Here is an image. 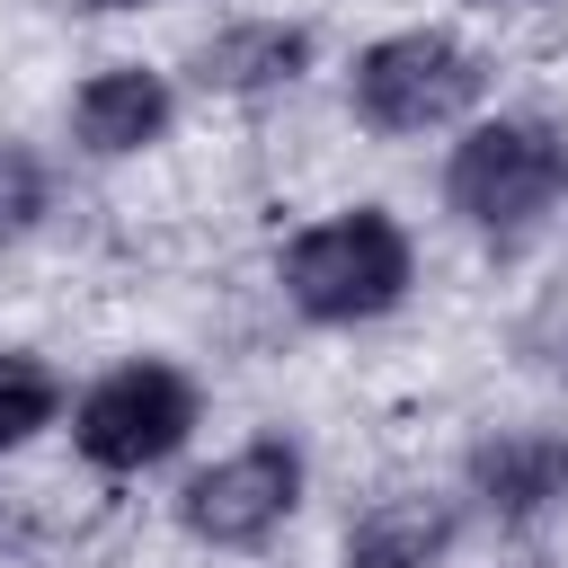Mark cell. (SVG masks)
<instances>
[{
	"mask_svg": "<svg viewBox=\"0 0 568 568\" xmlns=\"http://www.w3.org/2000/svg\"><path fill=\"white\" fill-rule=\"evenodd\" d=\"M36 213H44V160L18 151V142H0V240L36 231Z\"/></svg>",
	"mask_w": 568,
	"mask_h": 568,
	"instance_id": "obj_11",
	"label": "cell"
},
{
	"mask_svg": "<svg viewBox=\"0 0 568 568\" xmlns=\"http://www.w3.org/2000/svg\"><path fill=\"white\" fill-rule=\"evenodd\" d=\"M311 71V27H284V18H248V27H222L204 53H195V80L213 98H257V89H284Z\"/></svg>",
	"mask_w": 568,
	"mask_h": 568,
	"instance_id": "obj_8",
	"label": "cell"
},
{
	"mask_svg": "<svg viewBox=\"0 0 568 568\" xmlns=\"http://www.w3.org/2000/svg\"><path fill=\"white\" fill-rule=\"evenodd\" d=\"M479 89H488L479 53H470L462 36H444V27H399V36L364 44V53H355V80H346L355 124H373V133H390V142L470 115Z\"/></svg>",
	"mask_w": 568,
	"mask_h": 568,
	"instance_id": "obj_3",
	"label": "cell"
},
{
	"mask_svg": "<svg viewBox=\"0 0 568 568\" xmlns=\"http://www.w3.org/2000/svg\"><path fill=\"white\" fill-rule=\"evenodd\" d=\"M80 9H98V18H115V9H151V0H80Z\"/></svg>",
	"mask_w": 568,
	"mask_h": 568,
	"instance_id": "obj_12",
	"label": "cell"
},
{
	"mask_svg": "<svg viewBox=\"0 0 568 568\" xmlns=\"http://www.w3.org/2000/svg\"><path fill=\"white\" fill-rule=\"evenodd\" d=\"M169 115H178V98H169V80L142 71V62H106V71H89L80 98H71V133H80V151H98V160L151 151V142L169 133Z\"/></svg>",
	"mask_w": 568,
	"mask_h": 568,
	"instance_id": "obj_7",
	"label": "cell"
},
{
	"mask_svg": "<svg viewBox=\"0 0 568 568\" xmlns=\"http://www.w3.org/2000/svg\"><path fill=\"white\" fill-rule=\"evenodd\" d=\"M408 231L382 213V204H355V213H328L311 231L284 240V302L320 328H355V320H382L408 302Z\"/></svg>",
	"mask_w": 568,
	"mask_h": 568,
	"instance_id": "obj_1",
	"label": "cell"
},
{
	"mask_svg": "<svg viewBox=\"0 0 568 568\" xmlns=\"http://www.w3.org/2000/svg\"><path fill=\"white\" fill-rule=\"evenodd\" d=\"M293 506H302V453H293L284 435H257V444L222 453L213 470H195V479L178 488V524H186L195 541H213V550L266 541Z\"/></svg>",
	"mask_w": 568,
	"mask_h": 568,
	"instance_id": "obj_5",
	"label": "cell"
},
{
	"mask_svg": "<svg viewBox=\"0 0 568 568\" xmlns=\"http://www.w3.org/2000/svg\"><path fill=\"white\" fill-rule=\"evenodd\" d=\"M195 435V382L178 364H115L106 382L80 390L71 408V444L98 470H151Z\"/></svg>",
	"mask_w": 568,
	"mask_h": 568,
	"instance_id": "obj_4",
	"label": "cell"
},
{
	"mask_svg": "<svg viewBox=\"0 0 568 568\" xmlns=\"http://www.w3.org/2000/svg\"><path fill=\"white\" fill-rule=\"evenodd\" d=\"M559 195H568V133L541 115H488L444 160V204L488 240H524L532 222H550Z\"/></svg>",
	"mask_w": 568,
	"mask_h": 568,
	"instance_id": "obj_2",
	"label": "cell"
},
{
	"mask_svg": "<svg viewBox=\"0 0 568 568\" xmlns=\"http://www.w3.org/2000/svg\"><path fill=\"white\" fill-rule=\"evenodd\" d=\"M462 479L497 524H541V515L568 506V435H550V426L488 435V444H470Z\"/></svg>",
	"mask_w": 568,
	"mask_h": 568,
	"instance_id": "obj_6",
	"label": "cell"
},
{
	"mask_svg": "<svg viewBox=\"0 0 568 568\" xmlns=\"http://www.w3.org/2000/svg\"><path fill=\"white\" fill-rule=\"evenodd\" d=\"M444 541H453V515L435 497H382L346 532V568H435Z\"/></svg>",
	"mask_w": 568,
	"mask_h": 568,
	"instance_id": "obj_9",
	"label": "cell"
},
{
	"mask_svg": "<svg viewBox=\"0 0 568 568\" xmlns=\"http://www.w3.org/2000/svg\"><path fill=\"white\" fill-rule=\"evenodd\" d=\"M53 417H62V373L36 355H0V453H18Z\"/></svg>",
	"mask_w": 568,
	"mask_h": 568,
	"instance_id": "obj_10",
	"label": "cell"
}]
</instances>
